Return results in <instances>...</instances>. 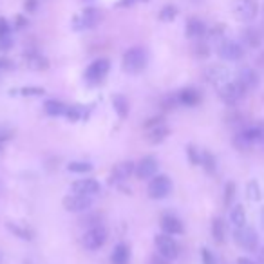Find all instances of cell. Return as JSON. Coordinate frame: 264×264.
Here are the masks:
<instances>
[{"instance_id":"obj_1","label":"cell","mask_w":264,"mask_h":264,"mask_svg":"<svg viewBox=\"0 0 264 264\" xmlns=\"http://www.w3.org/2000/svg\"><path fill=\"white\" fill-rule=\"evenodd\" d=\"M147 64H148V55L143 47H130L123 52L122 67L125 73L138 74L147 67Z\"/></svg>"},{"instance_id":"obj_2","label":"cell","mask_w":264,"mask_h":264,"mask_svg":"<svg viewBox=\"0 0 264 264\" xmlns=\"http://www.w3.org/2000/svg\"><path fill=\"white\" fill-rule=\"evenodd\" d=\"M103 15L98 8H85L82 13H78L73 18V29L74 31H87L94 29L101 22Z\"/></svg>"},{"instance_id":"obj_3","label":"cell","mask_w":264,"mask_h":264,"mask_svg":"<svg viewBox=\"0 0 264 264\" xmlns=\"http://www.w3.org/2000/svg\"><path fill=\"white\" fill-rule=\"evenodd\" d=\"M232 13L239 22H248L255 20L257 13H259V2L257 0H232Z\"/></svg>"},{"instance_id":"obj_4","label":"cell","mask_w":264,"mask_h":264,"mask_svg":"<svg viewBox=\"0 0 264 264\" xmlns=\"http://www.w3.org/2000/svg\"><path fill=\"white\" fill-rule=\"evenodd\" d=\"M217 92H219V98H221L226 105L232 107V105H237L239 101L243 100L248 91L237 82V80H230V82H226L225 85L217 87Z\"/></svg>"},{"instance_id":"obj_5","label":"cell","mask_w":264,"mask_h":264,"mask_svg":"<svg viewBox=\"0 0 264 264\" xmlns=\"http://www.w3.org/2000/svg\"><path fill=\"white\" fill-rule=\"evenodd\" d=\"M217 55L226 62H239L241 58L244 57V47L243 43L235 42L232 38H221L217 42L216 47Z\"/></svg>"},{"instance_id":"obj_6","label":"cell","mask_w":264,"mask_h":264,"mask_svg":"<svg viewBox=\"0 0 264 264\" xmlns=\"http://www.w3.org/2000/svg\"><path fill=\"white\" fill-rule=\"evenodd\" d=\"M109 71H111V62L107 58H98L92 64H89V67L83 73V78L89 85H98L105 80Z\"/></svg>"},{"instance_id":"obj_7","label":"cell","mask_w":264,"mask_h":264,"mask_svg":"<svg viewBox=\"0 0 264 264\" xmlns=\"http://www.w3.org/2000/svg\"><path fill=\"white\" fill-rule=\"evenodd\" d=\"M170 192H172V181L165 174H156L148 183L147 194L150 199H165L170 195Z\"/></svg>"},{"instance_id":"obj_8","label":"cell","mask_w":264,"mask_h":264,"mask_svg":"<svg viewBox=\"0 0 264 264\" xmlns=\"http://www.w3.org/2000/svg\"><path fill=\"white\" fill-rule=\"evenodd\" d=\"M234 241L237 246H241L246 251H255L259 248V235L250 226H241L234 230Z\"/></svg>"},{"instance_id":"obj_9","label":"cell","mask_w":264,"mask_h":264,"mask_svg":"<svg viewBox=\"0 0 264 264\" xmlns=\"http://www.w3.org/2000/svg\"><path fill=\"white\" fill-rule=\"evenodd\" d=\"M154 244H156L157 248V253L163 255L165 259L174 260L179 255V244L176 243L174 235L165 234V232L163 234H157L156 237H154Z\"/></svg>"},{"instance_id":"obj_10","label":"cell","mask_w":264,"mask_h":264,"mask_svg":"<svg viewBox=\"0 0 264 264\" xmlns=\"http://www.w3.org/2000/svg\"><path fill=\"white\" fill-rule=\"evenodd\" d=\"M107 228H105L103 225H94L91 226V228L87 230L85 234H83L82 237V243L83 246L87 248V250H98V248H101L105 244V241H107Z\"/></svg>"},{"instance_id":"obj_11","label":"cell","mask_w":264,"mask_h":264,"mask_svg":"<svg viewBox=\"0 0 264 264\" xmlns=\"http://www.w3.org/2000/svg\"><path fill=\"white\" fill-rule=\"evenodd\" d=\"M62 204H64V208L67 212H74V214L87 212V210H91V206H92V197L91 195L74 194L73 192V194L65 195Z\"/></svg>"},{"instance_id":"obj_12","label":"cell","mask_w":264,"mask_h":264,"mask_svg":"<svg viewBox=\"0 0 264 264\" xmlns=\"http://www.w3.org/2000/svg\"><path fill=\"white\" fill-rule=\"evenodd\" d=\"M157 160L154 156H145L141 157V160L138 161V165H136V178L138 179H152L154 176L157 174Z\"/></svg>"},{"instance_id":"obj_13","label":"cell","mask_w":264,"mask_h":264,"mask_svg":"<svg viewBox=\"0 0 264 264\" xmlns=\"http://www.w3.org/2000/svg\"><path fill=\"white\" fill-rule=\"evenodd\" d=\"M204 78H206V82H210L212 85L216 87H221L225 85L226 82H230V71L226 69L225 65H210L206 71H204Z\"/></svg>"},{"instance_id":"obj_14","label":"cell","mask_w":264,"mask_h":264,"mask_svg":"<svg viewBox=\"0 0 264 264\" xmlns=\"http://www.w3.org/2000/svg\"><path fill=\"white\" fill-rule=\"evenodd\" d=\"M136 165L132 161H122V163L114 165V169L111 170V176H109V183H123L134 174Z\"/></svg>"},{"instance_id":"obj_15","label":"cell","mask_w":264,"mask_h":264,"mask_svg":"<svg viewBox=\"0 0 264 264\" xmlns=\"http://www.w3.org/2000/svg\"><path fill=\"white\" fill-rule=\"evenodd\" d=\"M71 190L74 192V194H82V195H96L100 194L101 186L100 183L96 181V179L92 178H85V179H78V181H74L73 185H71Z\"/></svg>"},{"instance_id":"obj_16","label":"cell","mask_w":264,"mask_h":264,"mask_svg":"<svg viewBox=\"0 0 264 264\" xmlns=\"http://www.w3.org/2000/svg\"><path fill=\"white\" fill-rule=\"evenodd\" d=\"M160 225H161V230L169 235H181L183 232H185V226H183L181 219L176 217L174 214H163Z\"/></svg>"},{"instance_id":"obj_17","label":"cell","mask_w":264,"mask_h":264,"mask_svg":"<svg viewBox=\"0 0 264 264\" xmlns=\"http://www.w3.org/2000/svg\"><path fill=\"white\" fill-rule=\"evenodd\" d=\"M235 80H237L246 91H253V89H257V85H259V73H257L255 69H251V67H241Z\"/></svg>"},{"instance_id":"obj_18","label":"cell","mask_w":264,"mask_h":264,"mask_svg":"<svg viewBox=\"0 0 264 264\" xmlns=\"http://www.w3.org/2000/svg\"><path fill=\"white\" fill-rule=\"evenodd\" d=\"M186 36L190 40H203L208 35V27L201 18H188L186 22V29H185Z\"/></svg>"},{"instance_id":"obj_19","label":"cell","mask_w":264,"mask_h":264,"mask_svg":"<svg viewBox=\"0 0 264 264\" xmlns=\"http://www.w3.org/2000/svg\"><path fill=\"white\" fill-rule=\"evenodd\" d=\"M24 60H26L27 67H29V69H33V71H45V69H49V60L38 51L24 52Z\"/></svg>"},{"instance_id":"obj_20","label":"cell","mask_w":264,"mask_h":264,"mask_svg":"<svg viewBox=\"0 0 264 264\" xmlns=\"http://www.w3.org/2000/svg\"><path fill=\"white\" fill-rule=\"evenodd\" d=\"M176 96H178V103L183 105V107H195V105H199L201 101L199 91L194 89V87H185V89H181Z\"/></svg>"},{"instance_id":"obj_21","label":"cell","mask_w":264,"mask_h":264,"mask_svg":"<svg viewBox=\"0 0 264 264\" xmlns=\"http://www.w3.org/2000/svg\"><path fill=\"white\" fill-rule=\"evenodd\" d=\"M241 38H243L244 45L250 49H257L262 45V33H260L259 29H255V27H246V29L243 31V35H241Z\"/></svg>"},{"instance_id":"obj_22","label":"cell","mask_w":264,"mask_h":264,"mask_svg":"<svg viewBox=\"0 0 264 264\" xmlns=\"http://www.w3.org/2000/svg\"><path fill=\"white\" fill-rule=\"evenodd\" d=\"M130 260V248L129 244L120 243L114 246L113 253H111V262L113 264H129Z\"/></svg>"},{"instance_id":"obj_23","label":"cell","mask_w":264,"mask_h":264,"mask_svg":"<svg viewBox=\"0 0 264 264\" xmlns=\"http://www.w3.org/2000/svg\"><path fill=\"white\" fill-rule=\"evenodd\" d=\"M65 111H67V105L60 100H47L43 103V113L47 114V116H52V118L64 116Z\"/></svg>"},{"instance_id":"obj_24","label":"cell","mask_w":264,"mask_h":264,"mask_svg":"<svg viewBox=\"0 0 264 264\" xmlns=\"http://www.w3.org/2000/svg\"><path fill=\"white\" fill-rule=\"evenodd\" d=\"M230 221L235 228H241V226H246V210H244L243 204H234L232 210H230Z\"/></svg>"},{"instance_id":"obj_25","label":"cell","mask_w":264,"mask_h":264,"mask_svg":"<svg viewBox=\"0 0 264 264\" xmlns=\"http://www.w3.org/2000/svg\"><path fill=\"white\" fill-rule=\"evenodd\" d=\"M169 134H170V129L163 123V125L154 127V129L148 130L147 139H148V143H152V145H157V143L165 141V139L169 138Z\"/></svg>"},{"instance_id":"obj_26","label":"cell","mask_w":264,"mask_h":264,"mask_svg":"<svg viewBox=\"0 0 264 264\" xmlns=\"http://www.w3.org/2000/svg\"><path fill=\"white\" fill-rule=\"evenodd\" d=\"M6 228H8L11 234L17 235L18 239H22V241H33V237H35L33 230H29L27 226L17 225V223H6Z\"/></svg>"},{"instance_id":"obj_27","label":"cell","mask_w":264,"mask_h":264,"mask_svg":"<svg viewBox=\"0 0 264 264\" xmlns=\"http://www.w3.org/2000/svg\"><path fill=\"white\" fill-rule=\"evenodd\" d=\"M225 235H226V228H225V221L221 217H214L212 221V237L217 244L225 243Z\"/></svg>"},{"instance_id":"obj_28","label":"cell","mask_w":264,"mask_h":264,"mask_svg":"<svg viewBox=\"0 0 264 264\" xmlns=\"http://www.w3.org/2000/svg\"><path fill=\"white\" fill-rule=\"evenodd\" d=\"M113 107L122 120H125V118L129 116V100H127L125 96H122V94L113 96Z\"/></svg>"},{"instance_id":"obj_29","label":"cell","mask_w":264,"mask_h":264,"mask_svg":"<svg viewBox=\"0 0 264 264\" xmlns=\"http://www.w3.org/2000/svg\"><path fill=\"white\" fill-rule=\"evenodd\" d=\"M201 167H203V169L206 170L208 174H214V172H216L217 161H216V157H214L212 152L203 150V154H201Z\"/></svg>"},{"instance_id":"obj_30","label":"cell","mask_w":264,"mask_h":264,"mask_svg":"<svg viewBox=\"0 0 264 264\" xmlns=\"http://www.w3.org/2000/svg\"><path fill=\"white\" fill-rule=\"evenodd\" d=\"M67 170L74 174H89L92 170V165L87 163V161H71L67 165Z\"/></svg>"},{"instance_id":"obj_31","label":"cell","mask_w":264,"mask_h":264,"mask_svg":"<svg viewBox=\"0 0 264 264\" xmlns=\"http://www.w3.org/2000/svg\"><path fill=\"white\" fill-rule=\"evenodd\" d=\"M235 192H237V186H235V183H232V181L226 183V186H225V197H223V203H225L226 208L234 206Z\"/></svg>"},{"instance_id":"obj_32","label":"cell","mask_w":264,"mask_h":264,"mask_svg":"<svg viewBox=\"0 0 264 264\" xmlns=\"http://www.w3.org/2000/svg\"><path fill=\"white\" fill-rule=\"evenodd\" d=\"M246 195H248V199H250V201H260V199H262V190H260L259 183H257L255 179L248 183Z\"/></svg>"},{"instance_id":"obj_33","label":"cell","mask_w":264,"mask_h":264,"mask_svg":"<svg viewBox=\"0 0 264 264\" xmlns=\"http://www.w3.org/2000/svg\"><path fill=\"white\" fill-rule=\"evenodd\" d=\"M157 17H160V20H161V22H172L174 18L178 17V8H176V6H172V4L163 6Z\"/></svg>"},{"instance_id":"obj_34","label":"cell","mask_w":264,"mask_h":264,"mask_svg":"<svg viewBox=\"0 0 264 264\" xmlns=\"http://www.w3.org/2000/svg\"><path fill=\"white\" fill-rule=\"evenodd\" d=\"M201 154H203V150H199L195 145H192V143L190 145H186V156H188L190 165H194V167L201 165Z\"/></svg>"},{"instance_id":"obj_35","label":"cell","mask_w":264,"mask_h":264,"mask_svg":"<svg viewBox=\"0 0 264 264\" xmlns=\"http://www.w3.org/2000/svg\"><path fill=\"white\" fill-rule=\"evenodd\" d=\"M64 116L73 123L78 122V120H82V116H83L82 105H67V111H65Z\"/></svg>"},{"instance_id":"obj_36","label":"cell","mask_w":264,"mask_h":264,"mask_svg":"<svg viewBox=\"0 0 264 264\" xmlns=\"http://www.w3.org/2000/svg\"><path fill=\"white\" fill-rule=\"evenodd\" d=\"M192 51L197 58H206L210 55V47L208 43L203 42V40H194V45H192Z\"/></svg>"},{"instance_id":"obj_37","label":"cell","mask_w":264,"mask_h":264,"mask_svg":"<svg viewBox=\"0 0 264 264\" xmlns=\"http://www.w3.org/2000/svg\"><path fill=\"white\" fill-rule=\"evenodd\" d=\"M18 94L22 96H43L45 94V89L43 87H22L20 91H18Z\"/></svg>"},{"instance_id":"obj_38","label":"cell","mask_w":264,"mask_h":264,"mask_svg":"<svg viewBox=\"0 0 264 264\" xmlns=\"http://www.w3.org/2000/svg\"><path fill=\"white\" fill-rule=\"evenodd\" d=\"M201 260H203V264H219L216 259V255H214V251L206 246L201 248Z\"/></svg>"},{"instance_id":"obj_39","label":"cell","mask_w":264,"mask_h":264,"mask_svg":"<svg viewBox=\"0 0 264 264\" xmlns=\"http://www.w3.org/2000/svg\"><path fill=\"white\" fill-rule=\"evenodd\" d=\"M11 29H13V26H11L8 20H6V18H0V38L11 35Z\"/></svg>"},{"instance_id":"obj_40","label":"cell","mask_w":264,"mask_h":264,"mask_svg":"<svg viewBox=\"0 0 264 264\" xmlns=\"http://www.w3.org/2000/svg\"><path fill=\"white\" fill-rule=\"evenodd\" d=\"M11 47H13V38H11V35L2 36V38H0V52H8Z\"/></svg>"},{"instance_id":"obj_41","label":"cell","mask_w":264,"mask_h":264,"mask_svg":"<svg viewBox=\"0 0 264 264\" xmlns=\"http://www.w3.org/2000/svg\"><path fill=\"white\" fill-rule=\"evenodd\" d=\"M27 26H29L27 17H24V15H17V17H15V24H13L15 29H24V27H27Z\"/></svg>"},{"instance_id":"obj_42","label":"cell","mask_w":264,"mask_h":264,"mask_svg":"<svg viewBox=\"0 0 264 264\" xmlns=\"http://www.w3.org/2000/svg\"><path fill=\"white\" fill-rule=\"evenodd\" d=\"M38 9V0H24V11L26 13H35Z\"/></svg>"},{"instance_id":"obj_43","label":"cell","mask_w":264,"mask_h":264,"mask_svg":"<svg viewBox=\"0 0 264 264\" xmlns=\"http://www.w3.org/2000/svg\"><path fill=\"white\" fill-rule=\"evenodd\" d=\"M15 67V64L9 58L6 57H0V73H4V71H11Z\"/></svg>"},{"instance_id":"obj_44","label":"cell","mask_w":264,"mask_h":264,"mask_svg":"<svg viewBox=\"0 0 264 264\" xmlns=\"http://www.w3.org/2000/svg\"><path fill=\"white\" fill-rule=\"evenodd\" d=\"M11 138H13V130L0 125V143L8 141V139H11Z\"/></svg>"},{"instance_id":"obj_45","label":"cell","mask_w":264,"mask_h":264,"mask_svg":"<svg viewBox=\"0 0 264 264\" xmlns=\"http://www.w3.org/2000/svg\"><path fill=\"white\" fill-rule=\"evenodd\" d=\"M160 125H163V116L150 118V120H148V122L145 123V129L150 130V129H154V127H160Z\"/></svg>"},{"instance_id":"obj_46","label":"cell","mask_w":264,"mask_h":264,"mask_svg":"<svg viewBox=\"0 0 264 264\" xmlns=\"http://www.w3.org/2000/svg\"><path fill=\"white\" fill-rule=\"evenodd\" d=\"M170 260L165 259L163 255H160V253H156V255H152L150 259H148V264H169Z\"/></svg>"},{"instance_id":"obj_47","label":"cell","mask_w":264,"mask_h":264,"mask_svg":"<svg viewBox=\"0 0 264 264\" xmlns=\"http://www.w3.org/2000/svg\"><path fill=\"white\" fill-rule=\"evenodd\" d=\"M136 2H139V0H118L116 6L118 8H130V6H134Z\"/></svg>"},{"instance_id":"obj_48","label":"cell","mask_w":264,"mask_h":264,"mask_svg":"<svg viewBox=\"0 0 264 264\" xmlns=\"http://www.w3.org/2000/svg\"><path fill=\"white\" fill-rule=\"evenodd\" d=\"M235 264H255V262H253L251 259H248V257H239Z\"/></svg>"},{"instance_id":"obj_49","label":"cell","mask_w":264,"mask_h":264,"mask_svg":"<svg viewBox=\"0 0 264 264\" xmlns=\"http://www.w3.org/2000/svg\"><path fill=\"white\" fill-rule=\"evenodd\" d=\"M262 225H264V208H262Z\"/></svg>"},{"instance_id":"obj_50","label":"cell","mask_w":264,"mask_h":264,"mask_svg":"<svg viewBox=\"0 0 264 264\" xmlns=\"http://www.w3.org/2000/svg\"><path fill=\"white\" fill-rule=\"evenodd\" d=\"M2 145H4V143H0V150H2Z\"/></svg>"},{"instance_id":"obj_51","label":"cell","mask_w":264,"mask_h":264,"mask_svg":"<svg viewBox=\"0 0 264 264\" xmlns=\"http://www.w3.org/2000/svg\"><path fill=\"white\" fill-rule=\"evenodd\" d=\"M139 2H148V0H139Z\"/></svg>"},{"instance_id":"obj_52","label":"cell","mask_w":264,"mask_h":264,"mask_svg":"<svg viewBox=\"0 0 264 264\" xmlns=\"http://www.w3.org/2000/svg\"><path fill=\"white\" fill-rule=\"evenodd\" d=\"M0 260H2V253H0Z\"/></svg>"},{"instance_id":"obj_53","label":"cell","mask_w":264,"mask_h":264,"mask_svg":"<svg viewBox=\"0 0 264 264\" xmlns=\"http://www.w3.org/2000/svg\"><path fill=\"white\" fill-rule=\"evenodd\" d=\"M195 2H201V0H195Z\"/></svg>"}]
</instances>
